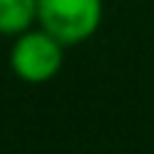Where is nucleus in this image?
Instances as JSON below:
<instances>
[{
  "mask_svg": "<svg viewBox=\"0 0 154 154\" xmlns=\"http://www.w3.org/2000/svg\"><path fill=\"white\" fill-rule=\"evenodd\" d=\"M100 0H38V22L65 46L89 38L100 24Z\"/></svg>",
  "mask_w": 154,
  "mask_h": 154,
  "instance_id": "obj_1",
  "label": "nucleus"
},
{
  "mask_svg": "<svg viewBox=\"0 0 154 154\" xmlns=\"http://www.w3.org/2000/svg\"><path fill=\"white\" fill-rule=\"evenodd\" d=\"M62 41L54 38L49 30L22 32L11 51V68L24 81H49L62 68Z\"/></svg>",
  "mask_w": 154,
  "mask_h": 154,
  "instance_id": "obj_2",
  "label": "nucleus"
},
{
  "mask_svg": "<svg viewBox=\"0 0 154 154\" xmlns=\"http://www.w3.org/2000/svg\"><path fill=\"white\" fill-rule=\"evenodd\" d=\"M32 19H38V0H0V32H24Z\"/></svg>",
  "mask_w": 154,
  "mask_h": 154,
  "instance_id": "obj_3",
  "label": "nucleus"
}]
</instances>
